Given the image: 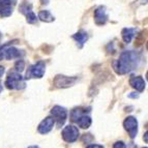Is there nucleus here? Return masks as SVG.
Returning <instances> with one entry per match:
<instances>
[{
    "label": "nucleus",
    "mask_w": 148,
    "mask_h": 148,
    "mask_svg": "<svg viewBox=\"0 0 148 148\" xmlns=\"http://www.w3.org/2000/svg\"><path fill=\"white\" fill-rule=\"evenodd\" d=\"M144 148H147V147H144Z\"/></svg>",
    "instance_id": "nucleus-30"
},
{
    "label": "nucleus",
    "mask_w": 148,
    "mask_h": 148,
    "mask_svg": "<svg viewBox=\"0 0 148 148\" xmlns=\"http://www.w3.org/2000/svg\"><path fill=\"white\" fill-rule=\"evenodd\" d=\"M141 61L140 55L134 51H124L120 54L119 59L114 63L115 72L118 75H125L136 69Z\"/></svg>",
    "instance_id": "nucleus-1"
},
{
    "label": "nucleus",
    "mask_w": 148,
    "mask_h": 148,
    "mask_svg": "<svg viewBox=\"0 0 148 148\" xmlns=\"http://www.w3.org/2000/svg\"><path fill=\"white\" fill-rule=\"evenodd\" d=\"M42 3H48V0H40Z\"/></svg>",
    "instance_id": "nucleus-26"
},
{
    "label": "nucleus",
    "mask_w": 148,
    "mask_h": 148,
    "mask_svg": "<svg viewBox=\"0 0 148 148\" xmlns=\"http://www.w3.org/2000/svg\"><path fill=\"white\" fill-rule=\"evenodd\" d=\"M86 113V109L83 108H75L72 112H71V120L73 122H77L83 115Z\"/></svg>",
    "instance_id": "nucleus-16"
},
{
    "label": "nucleus",
    "mask_w": 148,
    "mask_h": 148,
    "mask_svg": "<svg viewBox=\"0 0 148 148\" xmlns=\"http://www.w3.org/2000/svg\"><path fill=\"white\" fill-rule=\"evenodd\" d=\"M138 28H123L121 30V37L125 44H130L135 36L138 34Z\"/></svg>",
    "instance_id": "nucleus-13"
},
{
    "label": "nucleus",
    "mask_w": 148,
    "mask_h": 148,
    "mask_svg": "<svg viewBox=\"0 0 148 148\" xmlns=\"http://www.w3.org/2000/svg\"><path fill=\"white\" fill-rule=\"evenodd\" d=\"M94 17V22L97 26H103L107 23L108 21V12H107V8L106 6H99L96 8L95 10H94L93 14Z\"/></svg>",
    "instance_id": "nucleus-10"
},
{
    "label": "nucleus",
    "mask_w": 148,
    "mask_h": 148,
    "mask_svg": "<svg viewBox=\"0 0 148 148\" xmlns=\"http://www.w3.org/2000/svg\"><path fill=\"white\" fill-rule=\"evenodd\" d=\"M4 73H5V69H4V66H0V78H1V77H3V75H4Z\"/></svg>",
    "instance_id": "nucleus-23"
},
{
    "label": "nucleus",
    "mask_w": 148,
    "mask_h": 148,
    "mask_svg": "<svg viewBox=\"0 0 148 148\" xmlns=\"http://www.w3.org/2000/svg\"><path fill=\"white\" fill-rule=\"evenodd\" d=\"M46 73V64L44 61H38L33 65H30L28 72L26 73V79H40Z\"/></svg>",
    "instance_id": "nucleus-4"
},
{
    "label": "nucleus",
    "mask_w": 148,
    "mask_h": 148,
    "mask_svg": "<svg viewBox=\"0 0 148 148\" xmlns=\"http://www.w3.org/2000/svg\"><path fill=\"white\" fill-rule=\"evenodd\" d=\"M18 40H14L12 42H8L6 44H4L3 46L0 47V61L3 59H16V58H19L20 59L21 57L24 56V51H21V50L17 49V48L12 47V45L18 42Z\"/></svg>",
    "instance_id": "nucleus-2"
},
{
    "label": "nucleus",
    "mask_w": 148,
    "mask_h": 148,
    "mask_svg": "<svg viewBox=\"0 0 148 148\" xmlns=\"http://www.w3.org/2000/svg\"><path fill=\"white\" fill-rule=\"evenodd\" d=\"M25 17H26V20H27V22L29 23V24H35L37 21L36 15H35L33 12H28L27 15H25Z\"/></svg>",
    "instance_id": "nucleus-19"
},
{
    "label": "nucleus",
    "mask_w": 148,
    "mask_h": 148,
    "mask_svg": "<svg viewBox=\"0 0 148 148\" xmlns=\"http://www.w3.org/2000/svg\"><path fill=\"white\" fill-rule=\"evenodd\" d=\"M54 123H55V119L53 117H47V118H45L40 123L37 131H38V133L42 134V135H46V134H48L49 132L52 131Z\"/></svg>",
    "instance_id": "nucleus-11"
},
{
    "label": "nucleus",
    "mask_w": 148,
    "mask_h": 148,
    "mask_svg": "<svg viewBox=\"0 0 148 148\" xmlns=\"http://www.w3.org/2000/svg\"><path fill=\"white\" fill-rule=\"evenodd\" d=\"M24 69H25V62H24V60L19 59L15 63V69H16V72L21 73V72H23V71H24Z\"/></svg>",
    "instance_id": "nucleus-20"
},
{
    "label": "nucleus",
    "mask_w": 148,
    "mask_h": 148,
    "mask_svg": "<svg viewBox=\"0 0 148 148\" xmlns=\"http://www.w3.org/2000/svg\"><path fill=\"white\" fill-rule=\"evenodd\" d=\"M76 123H78V125L82 128H88L91 125V118L89 116H86V115H83Z\"/></svg>",
    "instance_id": "nucleus-17"
},
{
    "label": "nucleus",
    "mask_w": 148,
    "mask_h": 148,
    "mask_svg": "<svg viewBox=\"0 0 148 148\" xmlns=\"http://www.w3.org/2000/svg\"><path fill=\"white\" fill-rule=\"evenodd\" d=\"M19 10H20L21 14H23L24 16L27 15L28 12H32V4L31 3H28V2H23L22 4L20 5Z\"/></svg>",
    "instance_id": "nucleus-18"
},
{
    "label": "nucleus",
    "mask_w": 148,
    "mask_h": 148,
    "mask_svg": "<svg viewBox=\"0 0 148 148\" xmlns=\"http://www.w3.org/2000/svg\"><path fill=\"white\" fill-rule=\"evenodd\" d=\"M2 89H3V87H2V85H1V84H0V92H1V91H2Z\"/></svg>",
    "instance_id": "nucleus-28"
},
{
    "label": "nucleus",
    "mask_w": 148,
    "mask_h": 148,
    "mask_svg": "<svg viewBox=\"0 0 148 148\" xmlns=\"http://www.w3.org/2000/svg\"><path fill=\"white\" fill-rule=\"evenodd\" d=\"M87 148H104V146L99 145V144H91V145L87 146Z\"/></svg>",
    "instance_id": "nucleus-22"
},
{
    "label": "nucleus",
    "mask_w": 148,
    "mask_h": 148,
    "mask_svg": "<svg viewBox=\"0 0 148 148\" xmlns=\"http://www.w3.org/2000/svg\"><path fill=\"white\" fill-rule=\"evenodd\" d=\"M37 18H38L42 22H45V23H51L55 20L54 16H53L49 10H40V12H38Z\"/></svg>",
    "instance_id": "nucleus-15"
},
{
    "label": "nucleus",
    "mask_w": 148,
    "mask_h": 148,
    "mask_svg": "<svg viewBox=\"0 0 148 148\" xmlns=\"http://www.w3.org/2000/svg\"><path fill=\"white\" fill-rule=\"evenodd\" d=\"M28 148H40L38 146H29Z\"/></svg>",
    "instance_id": "nucleus-25"
},
{
    "label": "nucleus",
    "mask_w": 148,
    "mask_h": 148,
    "mask_svg": "<svg viewBox=\"0 0 148 148\" xmlns=\"http://www.w3.org/2000/svg\"><path fill=\"white\" fill-rule=\"evenodd\" d=\"M130 85L133 87L134 89H136L138 92H142L144 91L145 89V81L141 76H132L130 78Z\"/></svg>",
    "instance_id": "nucleus-12"
},
{
    "label": "nucleus",
    "mask_w": 148,
    "mask_h": 148,
    "mask_svg": "<svg viewBox=\"0 0 148 148\" xmlns=\"http://www.w3.org/2000/svg\"><path fill=\"white\" fill-rule=\"evenodd\" d=\"M72 37L75 40V42H77V46H78L80 49L83 48V46L85 45V42H86L89 38L88 33L85 32V31H83V30H80V31H78L77 33L73 34Z\"/></svg>",
    "instance_id": "nucleus-14"
},
{
    "label": "nucleus",
    "mask_w": 148,
    "mask_h": 148,
    "mask_svg": "<svg viewBox=\"0 0 148 148\" xmlns=\"http://www.w3.org/2000/svg\"><path fill=\"white\" fill-rule=\"evenodd\" d=\"M77 81H78L77 77H67L63 76V75H57L55 77L54 81H53V85L56 88H67V87H71L76 84Z\"/></svg>",
    "instance_id": "nucleus-5"
},
{
    "label": "nucleus",
    "mask_w": 148,
    "mask_h": 148,
    "mask_svg": "<svg viewBox=\"0 0 148 148\" xmlns=\"http://www.w3.org/2000/svg\"><path fill=\"white\" fill-rule=\"evenodd\" d=\"M1 36H2V34H1V32H0V38H1Z\"/></svg>",
    "instance_id": "nucleus-29"
},
{
    "label": "nucleus",
    "mask_w": 148,
    "mask_h": 148,
    "mask_svg": "<svg viewBox=\"0 0 148 148\" xmlns=\"http://www.w3.org/2000/svg\"><path fill=\"white\" fill-rule=\"evenodd\" d=\"M18 0H0V17L8 18L12 14V8Z\"/></svg>",
    "instance_id": "nucleus-8"
},
{
    "label": "nucleus",
    "mask_w": 148,
    "mask_h": 148,
    "mask_svg": "<svg viewBox=\"0 0 148 148\" xmlns=\"http://www.w3.org/2000/svg\"><path fill=\"white\" fill-rule=\"evenodd\" d=\"M51 114L53 115V118L57 120V124L59 126L63 125V123L66 120L67 117V112L65 108L61 106H55L51 110Z\"/></svg>",
    "instance_id": "nucleus-9"
},
{
    "label": "nucleus",
    "mask_w": 148,
    "mask_h": 148,
    "mask_svg": "<svg viewBox=\"0 0 148 148\" xmlns=\"http://www.w3.org/2000/svg\"><path fill=\"white\" fill-rule=\"evenodd\" d=\"M113 148H126V145L122 142V141H118L113 145Z\"/></svg>",
    "instance_id": "nucleus-21"
},
{
    "label": "nucleus",
    "mask_w": 148,
    "mask_h": 148,
    "mask_svg": "<svg viewBox=\"0 0 148 148\" xmlns=\"http://www.w3.org/2000/svg\"><path fill=\"white\" fill-rule=\"evenodd\" d=\"M145 142L147 143V133L145 134Z\"/></svg>",
    "instance_id": "nucleus-27"
},
{
    "label": "nucleus",
    "mask_w": 148,
    "mask_h": 148,
    "mask_svg": "<svg viewBox=\"0 0 148 148\" xmlns=\"http://www.w3.org/2000/svg\"><path fill=\"white\" fill-rule=\"evenodd\" d=\"M128 97H132V99H138L139 97V94L138 93H135V92H134L133 94H130V95H128Z\"/></svg>",
    "instance_id": "nucleus-24"
},
{
    "label": "nucleus",
    "mask_w": 148,
    "mask_h": 148,
    "mask_svg": "<svg viewBox=\"0 0 148 148\" xmlns=\"http://www.w3.org/2000/svg\"><path fill=\"white\" fill-rule=\"evenodd\" d=\"M5 86L10 90H22L26 87V83L24 78L20 75V73L16 71H10L8 75V78L5 80Z\"/></svg>",
    "instance_id": "nucleus-3"
},
{
    "label": "nucleus",
    "mask_w": 148,
    "mask_h": 148,
    "mask_svg": "<svg viewBox=\"0 0 148 148\" xmlns=\"http://www.w3.org/2000/svg\"><path fill=\"white\" fill-rule=\"evenodd\" d=\"M123 126L132 139L136 138L138 134V120L133 116H128L123 121Z\"/></svg>",
    "instance_id": "nucleus-7"
},
{
    "label": "nucleus",
    "mask_w": 148,
    "mask_h": 148,
    "mask_svg": "<svg viewBox=\"0 0 148 148\" xmlns=\"http://www.w3.org/2000/svg\"><path fill=\"white\" fill-rule=\"evenodd\" d=\"M62 138L67 143H74L79 138V130L74 125H67L62 131Z\"/></svg>",
    "instance_id": "nucleus-6"
}]
</instances>
